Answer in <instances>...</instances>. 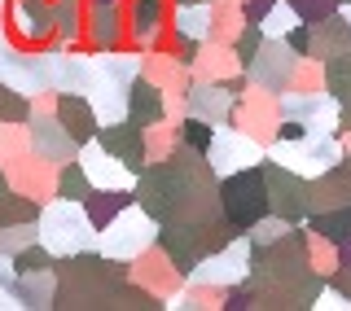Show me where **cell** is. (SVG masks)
<instances>
[{
	"mask_svg": "<svg viewBox=\"0 0 351 311\" xmlns=\"http://www.w3.org/2000/svg\"><path fill=\"white\" fill-rule=\"evenodd\" d=\"M44 66H49V92H88L93 84V53L66 49L58 40L44 44Z\"/></svg>",
	"mask_w": 351,
	"mask_h": 311,
	"instance_id": "obj_16",
	"label": "cell"
},
{
	"mask_svg": "<svg viewBox=\"0 0 351 311\" xmlns=\"http://www.w3.org/2000/svg\"><path fill=\"white\" fill-rule=\"evenodd\" d=\"M246 79H233V84H215V79H189L184 88V114H197L206 123L224 127L233 123V105H237V92Z\"/></svg>",
	"mask_w": 351,
	"mask_h": 311,
	"instance_id": "obj_13",
	"label": "cell"
},
{
	"mask_svg": "<svg viewBox=\"0 0 351 311\" xmlns=\"http://www.w3.org/2000/svg\"><path fill=\"white\" fill-rule=\"evenodd\" d=\"M97 140H101V145L114 153V158H123L136 175L149 166V153H145V123H136V119L101 123V127H97Z\"/></svg>",
	"mask_w": 351,
	"mask_h": 311,
	"instance_id": "obj_21",
	"label": "cell"
},
{
	"mask_svg": "<svg viewBox=\"0 0 351 311\" xmlns=\"http://www.w3.org/2000/svg\"><path fill=\"white\" fill-rule=\"evenodd\" d=\"M9 197V180H5V166H0V202Z\"/></svg>",
	"mask_w": 351,
	"mask_h": 311,
	"instance_id": "obj_44",
	"label": "cell"
},
{
	"mask_svg": "<svg viewBox=\"0 0 351 311\" xmlns=\"http://www.w3.org/2000/svg\"><path fill=\"white\" fill-rule=\"evenodd\" d=\"M294 66H299V53H294L290 44L263 36V44L241 62V79L255 84V88H268V92H285L290 79H294Z\"/></svg>",
	"mask_w": 351,
	"mask_h": 311,
	"instance_id": "obj_9",
	"label": "cell"
},
{
	"mask_svg": "<svg viewBox=\"0 0 351 311\" xmlns=\"http://www.w3.org/2000/svg\"><path fill=\"white\" fill-rule=\"evenodd\" d=\"M31 101L22 92H14L9 84H0V123H27Z\"/></svg>",
	"mask_w": 351,
	"mask_h": 311,
	"instance_id": "obj_39",
	"label": "cell"
},
{
	"mask_svg": "<svg viewBox=\"0 0 351 311\" xmlns=\"http://www.w3.org/2000/svg\"><path fill=\"white\" fill-rule=\"evenodd\" d=\"M171 36H189V40H211L215 36V0H171V18H167Z\"/></svg>",
	"mask_w": 351,
	"mask_h": 311,
	"instance_id": "obj_23",
	"label": "cell"
},
{
	"mask_svg": "<svg viewBox=\"0 0 351 311\" xmlns=\"http://www.w3.org/2000/svg\"><path fill=\"white\" fill-rule=\"evenodd\" d=\"M0 84H9L14 92H22L27 101H36L40 92H49V66H44V49H14L0 62Z\"/></svg>",
	"mask_w": 351,
	"mask_h": 311,
	"instance_id": "obj_17",
	"label": "cell"
},
{
	"mask_svg": "<svg viewBox=\"0 0 351 311\" xmlns=\"http://www.w3.org/2000/svg\"><path fill=\"white\" fill-rule=\"evenodd\" d=\"M0 22H5V0H0Z\"/></svg>",
	"mask_w": 351,
	"mask_h": 311,
	"instance_id": "obj_48",
	"label": "cell"
},
{
	"mask_svg": "<svg viewBox=\"0 0 351 311\" xmlns=\"http://www.w3.org/2000/svg\"><path fill=\"white\" fill-rule=\"evenodd\" d=\"M219 210L237 232H246L259 215H268V188H263V162L233 171L219 180Z\"/></svg>",
	"mask_w": 351,
	"mask_h": 311,
	"instance_id": "obj_6",
	"label": "cell"
},
{
	"mask_svg": "<svg viewBox=\"0 0 351 311\" xmlns=\"http://www.w3.org/2000/svg\"><path fill=\"white\" fill-rule=\"evenodd\" d=\"M31 140H27V123H0V166L14 162L18 153H27Z\"/></svg>",
	"mask_w": 351,
	"mask_h": 311,
	"instance_id": "obj_38",
	"label": "cell"
},
{
	"mask_svg": "<svg viewBox=\"0 0 351 311\" xmlns=\"http://www.w3.org/2000/svg\"><path fill=\"white\" fill-rule=\"evenodd\" d=\"M14 290H18L22 311H49V307H58V268L18 272Z\"/></svg>",
	"mask_w": 351,
	"mask_h": 311,
	"instance_id": "obj_25",
	"label": "cell"
},
{
	"mask_svg": "<svg viewBox=\"0 0 351 311\" xmlns=\"http://www.w3.org/2000/svg\"><path fill=\"white\" fill-rule=\"evenodd\" d=\"M307 228L325 232L329 241H347V237H351V206H334V210H316V215L307 219Z\"/></svg>",
	"mask_w": 351,
	"mask_h": 311,
	"instance_id": "obj_34",
	"label": "cell"
},
{
	"mask_svg": "<svg viewBox=\"0 0 351 311\" xmlns=\"http://www.w3.org/2000/svg\"><path fill=\"white\" fill-rule=\"evenodd\" d=\"M197 171H202V166H197ZM189 180H193V171H180L176 162H149L145 171L136 175L132 197H136V206H145L158 224H167V219L180 215L184 193H189Z\"/></svg>",
	"mask_w": 351,
	"mask_h": 311,
	"instance_id": "obj_5",
	"label": "cell"
},
{
	"mask_svg": "<svg viewBox=\"0 0 351 311\" xmlns=\"http://www.w3.org/2000/svg\"><path fill=\"white\" fill-rule=\"evenodd\" d=\"M189 71H193V79L233 84V79H241V58L233 53V44H224V40H202Z\"/></svg>",
	"mask_w": 351,
	"mask_h": 311,
	"instance_id": "obj_22",
	"label": "cell"
},
{
	"mask_svg": "<svg viewBox=\"0 0 351 311\" xmlns=\"http://www.w3.org/2000/svg\"><path fill=\"white\" fill-rule=\"evenodd\" d=\"M259 44H263V31H259V22H246V27L237 31V40H233V53H237L241 62H246L250 53L259 49Z\"/></svg>",
	"mask_w": 351,
	"mask_h": 311,
	"instance_id": "obj_41",
	"label": "cell"
},
{
	"mask_svg": "<svg viewBox=\"0 0 351 311\" xmlns=\"http://www.w3.org/2000/svg\"><path fill=\"white\" fill-rule=\"evenodd\" d=\"M338 18H343L347 27H351V0H338Z\"/></svg>",
	"mask_w": 351,
	"mask_h": 311,
	"instance_id": "obj_43",
	"label": "cell"
},
{
	"mask_svg": "<svg viewBox=\"0 0 351 311\" xmlns=\"http://www.w3.org/2000/svg\"><path fill=\"white\" fill-rule=\"evenodd\" d=\"M263 158H268V145L259 136H250V132H241L237 123L215 127L211 145H206V166L215 171V180H224L233 171H246V166H259Z\"/></svg>",
	"mask_w": 351,
	"mask_h": 311,
	"instance_id": "obj_8",
	"label": "cell"
},
{
	"mask_svg": "<svg viewBox=\"0 0 351 311\" xmlns=\"http://www.w3.org/2000/svg\"><path fill=\"white\" fill-rule=\"evenodd\" d=\"M0 62H5V58H0Z\"/></svg>",
	"mask_w": 351,
	"mask_h": 311,
	"instance_id": "obj_49",
	"label": "cell"
},
{
	"mask_svg": "<svg viewBox=\"0 0 351 311\" xmlns=\"http://www.w3.org/2000/svg\"><path fill=\"white\" fill-rule=\"evenodd\" d=\"M351 49V27L343 18H338V9L321 22H312V49H307V58H334V53H347Z\"/></svg>",
	"mask_w": 351,
	"mask_h": 311,
	"instance_id": "obj_27",
	"label": "cell"
},
{
	"mask_svg": "<svg viewBox=\"0 0 351 311\" xmlns=\"http://www.w3.org/2000/svg\"><path fill=\"white\" fill-rule=\"evenodd\" d=\"M338 166H343V171H347V180H351V145H347V153H343V162H338Z\"/></svg>",
	"mask_w": 351,
	"mask_h": 311,
	"instance_id": "obj_45",
	"label": "cell"
},
{
	"mask_svg": "<svg viewBox=\"0 0 351 311\" xmlns=\"http://www.w3.org/2000/svg\"><path fill=\"white\" fill-rule=\"evenodd\" d=\"M224 5H246V0H224Z\"/></svg>",
	"mask_w": 351,
	"mask_h": 311,
	"instance_id": "obj_47",
	"label": "cell"
},
{
	"mask_svg": "<svg viewBox=\"0 0 351 311\" xmlns=\"http://www.w3.org/2000/svg\"><path fill=\"white\" fill-rule=\"evenodd\" d=\"M343 132H351V105L343 110Z\"/></svg>",
	"mask_w": 351,
	"mask_h": 311,
	"instance_id": "obj_46",
	"label": "cell"
},
{
	"mask_svg": "<svg viewBox=\"0 0 351 311\" xmlns=\"http://www.w3.org/2000/svg\"><path fill=\"white\" fill-rule=\"evenodd\" d=\"M128 202H132L128 188H93V193L84 197V210H88V219L101 228V224H110V219H114Z\"/></svg>",
	"mask_w": 351,
	"mask_h": 311,
	"instance_id": "obj_31",
	"label": "cell"
},
{
	"mask_svg": "<svg viewBox=\"0 0 351 311\" xmlns=\"http://www.w3.org/2000/svg\"><path fill=\"white\" fill-rule=\"evenodd\" d=\"M250 268H255V241L246 232H233L219 250L202 254L184 281L189 285H215V290H233V285H246L250 281Z\"/></svg>",
	"mask_w": 351,
	"mask_h": 311,
	"instance_id": "obj_4",
	"label": "cell"
},
{
	"mask_svg": "<svg viewBox=\"0 0 351 311\" xmlns=\"http://www.w3.org/2000/svg\"><path fill=\"white\" fill-rule=\"evenodd\" d=\"M294 228H299L294 219H285V215H277V210H268V215H259L255 224L246 228V237L255 241V250H268V246H277L281 237H290Z\"/></svg>",
	"mask_w": 351,
	"mask_h": 311,
	"instance_id": "obj_32",
	"label": "cell"
},
{
	"mask_svg": "<svg viewBox=\"0 0 351 311\" xmlns=\"http://www.w3.org/2000/svg\"><path fill=\"white\" fill-rule=\"evenodd\" d=\"M84 40L101 49L128 44V0H84Z\"/></svg>",
	"mask_w": 351,
	"mask_h": 311,
	"instance_id": "obj_14",
	"label": "cell"
},
{
	"mask_svg": "<svg viewBox=\"0 0 351 311\" xmlns=\"http://www.w3.org/2000/svg\"><path fill=\"white\" fill-rule=\"evenodd\" d=\"M93 193V184H88V175H84V166L80 162H62L58 166V197H71V202H84V197Z\"/></svg>",
	"mask_w": 351,
	"mask_h": 311,
	"instance_id": "obj_35",
	"label": "cell"
},
{
	"mask_svg": "<svg viewBox=\"0 0 351 311\" xmlns=\"http://www.w3.org/2000/svg\"><path fill=\"white\" fill-rule=\"evenodd\" d=\"M343 136L334 132H299V136H272L268 140V162L290 166L303 180H316V175L334 171L343 162Z\"/></svg>",
	"mask_w": 351,
	"mask_h": 311,
	"instance_id": "obj_2",
	"label": "cell"
},
{
	"mask_svg": "<svg viewBox=\"0 0 351 311\" xmlns=\"http://www.w3.org/2000/svg\"><path fill=\"white\" fill-rule=\"evenodd\" d=\"M299 9H294L290 5V0H272V5H268V14H263L259 18V31H263V36H272V40H285V36H290V27H299Z\"/></svg>",
	"mask_w": 351,
	"mask_h": 311,
	"instance_id": "obj_33",
	"label": "cell"
},
{
	"mask_svg": "<svg viewBox=\"0 0 351 311\" xmlns=\"http://www.w3.org/2000/svg\"><path fill=\"white\" fill-rule=\"evenodd\" d=\"M303 250H307V268L316 276H334L343 268V263H338V241H329L325 232H316L307 224H303Z\"/></svg>",
	"mask_w": 351,
	"mask_h": 311,
	"instance_id": "obj_30",
	"label": "cell"
},
{
	"mask_svg": "<svg viewBox=\"0 0 351 311\" xmlns=\"http://www.w3.org/2000/svg\"><path fill=\"white\" fill-rule=\"evenodd\" d=\"M167 18H171V0H128V44L141 53L158 49Z\"/></svg>",
	"mask_w": 351,
	"mask_h": 311,
	"instance_id": "obj_20",
	"label": "cell"
},
{
	"mask_svg": "<svg viewBox=\"0 0 351 311\" xmlns=\"http://www.w3.org/2000/svg\"><path fill=\"white\" fill-rule=\"evenodd\" d=\"M5 31L22 49H44L53 40V0H5Z\"/></svg>",
	"mask_w": 351,
	"mask_h": 311,
	"instance_id": "obj_11",
	"label": "cell"
},
{
	"mask_svg": "<svg viewBox=\"0 0 351 311\" xmlns=\"http://www.w3.org/2000/svg\"><path fill=\"white\" fill-rule=\"evenodd\" d=\"M53 40L66 49L84 40V0H53Z\"/></svg>",
	"mask_w": 351,
	"mask_h": 311,
	"instance_id": "obj_29",
	"label": "cell"
},
{
	"mask_svg": "<svg viewBox=\"0 0 351 311\" xmlns=\"http://www.w3.org/2000/svg\"><path fill=\"white\" fill-rule=\"evenodd\" d=\"M312 215L316 210H334V206H351V180H347V171L343 166H334V171H325V175H316L312 180ZM307 215V219H312Z\"/></svg>",
	"mask_w": 351,
	"mask_h": 311,
	"instance_id": "obj_28",
	"label": "cell"
},
{
	"mask_svg": "<svg viewBox=\"0 0 351 311\" xmlns=\"http://www.w3.org/2000/svg\"><path fill=\"white\" fill-rule=\"evenodd\" d=\"M53 110H58V119L66 123V132H71L80 145H84V140H93L97 127H101V119H97V110H93V101H88L84 92H58Z\"/></svg>",
	"mask_w": 351,
	"mask_h": 311,
	"instance_id": "obj_26",
	"label": "cell"
},
{
	"mask_svg": "<svg viewBox=\"0 0 351 311\" xmlns=\"http://www.w3.org/2000/svg\"><path fill=\"white\" fill-rule=\"evenodd\" d=\"M211 136H215V123H206V119H197V114H184L180 127H176V140H180V145L202 149V153H206V145H211Z\"/></svg>",
	"mask_w": 351,
	"mask_h": 311,
	"instance_id": "obj_37",
	"label": "cell"
},
{
	"mask_svg": "<svg viewBox=\"0 0 351 311\" xmlns=\"http://www.w3.org/2000/svg\"><path fill=\"white\" fill-rule=\"evenodd\" d=\"M5 180L14 193L31 197V202H49V197H58V162L40 158V153H18L14 162H5Z\"/></svg>",
	"mask_w": 351,
	"mask_h": 311,
	"instance_id": "obj_15",
	"label": "cell"
},
{
	"mask_svg": "<svg viewBox=\"0 0 351 311\" xmlns=\"http://www.w3.org/2000/svg\"><path fill=\"white\" fill-rule=\"evenodd\" d=\"M233 123L268 145V140L277 136V127H281V101H277V92L255 88V84H241L237 105H233Z\"/></svg>",
	"mask_w": 351,
	"mask_h": 311,
	"instance_id": "obj_12",
	"label": "cell"
},
{
	"mask_svg": "<svg viewBox=\"0 0 351 311\" xmlns=\"http://www.w3.org/2000/svg\"><path fill=\"white\" fill-rule=\"evenodd\" d=\"M281 101V123L299 127V132H343V105H338V97L321 88V92H294V88H285L277 92Z\"/></svg>",
	"mask_w": 351,
	"mask_h": 311,
	"instance_id": "obj_7",
	"label": "cell"
},
{
	"mask_svg": "<svg viewBox=\"0 0 351 311\" xmlns=\"http://www.w3.org/2000/svg\"><path fill=\"white\" fill-rule=\"evenodd\" d=\"M294 9H299V18L312 27V22H321V18H329L338 9V0H290Z\"/></svg>",
	"mask_w": 351,
	"mask_h": 311,
	"instance_id": "obj_40",
	"label": "cell"
},
{
	"mask_svg": "<svg viewBox=\"0 0 351 311\" xmlns=\"http://www.w3.org/2000/svg\"><path fill=\"white\" fill-rule=\"evenodd\" d=\"M263 188H268V210L294 219V224H307V215H312V202H307L312 197V180H303L290 166L263 158Z\"/></svg>",
	"mask_w": 351,
	"mask_h": 311,
	"instance_id": "obj_10",
	"label": "cell"
},
{
	"mask_svg": "<svg viewBox=\"0 0 351 311\" xmlns=\"http://www.w3.org/2000/svg\"><path fill=\"white\" fill-rule=\"evenodd\" d=\"M206 232H211V224H193V219H167V224H158V246L176 259V268L189 272L197 259H202L206 250Z\"/></svg>",
	"mask_w": 351,
	"mask_h": 311,
	"instance_id": "obj_19",
	"label": "cell"
},
{
	"mask_svg": "<svg viewBox=\"0 0 351 311\" xmlns=\"http://www.w3.org/2000/svg\"><path fill=\"white\" fill-rule=\"evenodd\" d=\"M154 241H158V219H154L145 206H136V197H132L110 224L97 228V250H101L106 259H123V263H132L136 254H145Z\"/></svg>",
	"mask_w": 351,
	"mask_h": 311,
	"instance_id": "obj_3",
	"label": "cell"
},
{
	"mask_svg": "<svg viewBox=\"0 0 351 311\" xmlns=\"http://www.w3.org/2000/svg\"><path fill=\"white\" fill-rule=\"evenodd\" d=\"M36 224H40V241L58 254V259L97 250V224L88 219L84 202H71V197H49V202L40 206Z\"/></svg>",
	"mask_w": 351,
	"mask_h": 311,
	"instance_id": "obj_1",
	"label": "cell"
},
{
	"mask_svg": "<svg viewBox=\"0 0 351 311\" xmlns=\"http://www.w3.org/2000/svg\"><path fill=\"white\" fill-rule=\"evenodd\" d=\"M268 5H272V0H246V5H241V14H246V22H259L263 14H268Z\"/></svg>",
	"mask_w": 351,
	"mask_h": 311,
	"instance_id": "obj_42",
	"label": "cell"
},
{
	"mask_svg": "<svg viewBox=\"0 0 351 311\" xmlns=\"http://www.w3.org/2000/svg\"><path fill=\"white\" fill-rule=\"evenodd\" d=\"M75 162L84 166V175H88V184H93V188H128V193L136 188V171H132L123 158H114V153H110L97 136L80 145Z\"/></svg>",
	"mask_w": 351,
	"mask_h": 311,
	"instance_id": "obj_18",
	"label": "cell"
},
{
	"mask_svg": "<svg viewBox=\"0 0 351 311\" xmlns=\"http://www.w3.org/2000/svg\"><path fill=\"white\" fill-rule=\"evenodd\" d=\"M31 241H40V224H36V219L0 224V250H5V254H18V250H27Z\"/></svg>",
	"mask_w": 351,
	"mask_h": 311,
	"instance_id": "obj_36",
	"label": "cell"
},
{
	"mask_svg": "<svg viewBox=\"0 0 351 311\" xmlns=\"http://www.w3.org/2000/svg\"><path fill=\"white\" fill-rule=\"evenodd\" d=\"M128 119H136V123H145V127L171 119L167 92H162L154 79H145V75H136V84H132V92H128Z\"/></svg>",
	"mask_w": 351,
	"mask_h": 311,
	"instance_id": "obj_24",
	"label": "cell"
}]
</instances>
